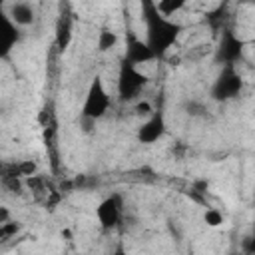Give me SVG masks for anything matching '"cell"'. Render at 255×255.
<instances>
[{"instance_id": "obj_1", "label": "cell", "mask_w": 255, "mask_h": 255, "mask_svg": "<svg viewBox=\"0 0 255 255\" xmlns=\"http://www.w3.org/2000/svg\"><path fill=\"white\" fill-rule=\"evenodd\" d=\"M141 20L145 22V42L151 48L155 60L163 58L183 32V24L163 16L155 0H141Z\"/></svg>"}, {"instance_id": "obj_2", "label": "cell", "mask_w": 255, "mask_h": 255, "mask_svg": "<svg viewBox=\"0 0 255 255\" xmlns=\"http://www.w3.org/2000/svg\"><path fill=\"white\" fill-rule=\"evenodd\" d=\"M147 82H149L147 74H143L137 66L122 60L120 72H118V100L122 104L135 102L141 90L147 86Z\"/></svg>"}, {"instance_id": "obj_3", "label": "cell", "mask_w": 255, "mask_h": 255, "mask_svg": "<svg viewBox=\"0 0 255 255\" xmlns=\"http://www.w3.org/2000/svg\"><path fill=\"white\" fill-rule=\"evenodd\" d=\"M110 106H112V100H110V94L104 86L102 76L92 78V82L88 86V92H86V98H84V104H82L80 118L98 122L108 114Z\"/></svg>"}, {"instance_id": "obj_4", "label": "cell", "mask_w": 255, "mask_h": 255, "mask_svg": "<svg viewBox=\"0 0 255 255\" xmlns=\"http://www.w3.org/2000/svg\"><path fill=\"white\" fill-rule=\"evenodd\" d=\"M243 78L241 74L235 70V66H221V72L217 74L211 90H209V98L213 102H229L241 96L243 92Z\"/></svg>"}, {"instance_id": "obj_5", "label": "cell", "mask_w": 255, "mask_h": 255, "mask_svg": "<svg viewBox=\"0 0 255 255\" xmlns=\"http://www.w3.org/2000/svg\"><path fill=\"white\" fill-rule=\"evenodd\" d=\"M247 42L241 40L233 30L225 28L221 32V38H219V44L215 48V56L213 60L221 66H235L241 58H243V50H245Z\"/></svg>"}, {"instance_id": "obj_6", "label": "cell", "mask_w": 255, "mask_h": 255, "mask_svg": "<svg viewBox=\"0 0 255 255\" xmlns=\"http://www.w3.org/2000/svg\"><path fill=\"white\" fill-rule=\"evenodd\" d=\"M155 60L151 48L147 46L145 40L137 38L133 30H128L126 32V52H124V62H129L133 66H141V64H147Z\"/></svg>"}, {"instance_id": "obj_7", "label": "cell", "mask_w": 255, "mask_h": 255, "mask_svg": "<svg viewBox=\"0 0 255 255\" xmlns=\"http://www.w3.org/2000/svg\"><path fill=\"white\" fill-rule=\"evenodd\" d=\"M20 42V28L12 22L0 0V60H6Z\"/></svg>"}, {"instance_id": "obj_8", "label": "cell", "mask_w": 255, "mask_h": 255, "mask_svg": "<svg viewBox=\"0 0 255 255\" xmlns=\"http://www.w3.org/2000/svg\"><path fill=\"white\" fill-rule=\"evenodd\" d=\"M163 135H165V116L159 110H155L151 116H147L135 133L137 141L143 145H151V143L159 141Z\"/></svg>"}, {"instance_id": "obj_9", "label": "cell", "mask_w": 255, "mask_h": 255, "mask_svg": "<svg viewBox=\"0 0 255 255\" xmlns=\"http://www.w3.org/2000/svg\"><path fill=\"white\" fill-rule=\"evenodd\" d=\"M96 217L104 229H114L122 217V197L118 193L104 197L96 207Z\"/></svg>"}, {"instance_id": "obj_10", "label": "cell", "mask_w": 255, "mask_h": 255, "mask_svg": "<svg viewBox=\"0 0 255 255\" xmlns=\"http://www.w3.org/2000/svg\"><path fill=\"white\" fill-rule=\"evenodd\" d=\"M8 16L12 18V22L18 28H26V26L34 24V20H36V12L30 2H14L8 8Z\"/></svg>"}, {"instance_id": "obj_11", "label": "cell", "mask_w": 255, "mask_h": 255, "mask_svg": "<svg viewBox=\"0 0 255 255\" xmlns=\"http://www.w3.org/2000/svg\"><path fill=\"white\" fill-rule=\"evenodd\" d=\"M72 36H74V24H72V18L64 16L58 20V26H56V46L60 52H64L70 44H72Z\"/></svg>"}, {"instance_id": "obj_12", "label": "cell", "mask_w": 255, "mask_h": 255, "mask_svg": "<svg viewBox=\"0 0 255 255\" xmlns=\"http://www.w3.org/2000/svg\"><path fill=\"white\" fill-rule=\"evenodd\" d=\"M118 42H120L118 32H114V30H110V28H104V30L98 32L96 48H98V52H110L112 48L118 46Z\"/></svg>"}, {"instance_id": "obj_13", "label": "cell", "mask_w": 255, "mask_h": 255, "mask_svg": "<svg viewBox=\"0 0 255 255\" xmlns=\"http://www.w3.org/2000/svg\"><path fill=\"white\" fill-rule=\"evenodd\" d=\"M187 4V0H157L155 2V6H157V10L163 14V16H173L175 12H179L183 6Z\"/></svg>"}, {"instance_id": "obj_14", "label": "cell", "mask_w": 255, "mask_h": 255, "mask_svg": "<svg viewBox=\"0 0 255 255\" xmlns=\"http://www.w3.org/2000/svg\"><path fill=\"white\" fill-rule=\"evenodd\" d=\"M20 231H22L20 221L8 219V221L0 223V241H10V239H14V237H16Z\"/></svg>"}, {"instance_id": "obj_15", "label": "cell", "mask_w": 255, "mask_h": 255, "mask_svg": "<svg viewBox=\"0 0 255 255\" xmlns=\"http://www.w3.org/2000/svg\"><path fill=\"white\" fill-rule=\"evenodd\" d=\"M223 213L217 209V207H207L205 211H203V223L207 225V227H219L221 223H223Z\"/></svg>"}, {"instance_id": "obj_16", "label": "cell", "mask_w": 255, "mask_h": 255, "mask_svg": "<svg viewBox=\"0 0 255 255\" xmlns=\"http://www.w3.org/2000/svg\"><path fill=\"white\" fill-rule=\"evenodd\" d=\"M155 110H153V104L149 102V100H137L135 104H133V114L135 116H141V118H147V116H151Z\"/></svg>"}, {"instance_id": "obj_17", "label": "cell", "mask_w": 255, "mask_h": 255, "mask_svg": "<svg viewBox=\"0 0 255 255\" xmlns=\"http://www.w3.org/2000/svg\"><path fill=\"white\" fill-rule=\"evenodd\" d=\"M205 106L197 100H191V102H185V114L191 116V118H197V116H205Z\"/></svg>"}, {"instance_id": "obj_18", "label": "cell", "mask_w": 255, "mask_h": 255, "mask_svg": "<svg viewBox=\"0 0 255 255\" xmlns=\"http://www.w3.org/2000/svg\"><path fill=\"white\" fill-rule=\"evenodd\" d=\"M2 185L12 193H22V177H2Z\"/></svg>"}, {"instance_id": "obj_19", "label": "cell", "mask_w": 255, "mask_h": 255, "mask_svg": "<svg viewBox=\"0 0 255 255\" xmlns=\"http://www.w3.org/2000/svg\"><path fill=\"white\" fill-rule=\"evenodd\" d=\"M243 251L249 253V255L255 253V239H253V237H245V239H243Z\"/></svg>"}, {"instance_id": "obj_20", "label": "cell", "mask_w": 255, "mask_h": 255, "mask_svg": "<svg viewBox=\"0 0 255 255\" xmlns=\"http://www.w3.org/2000/svg\"><path fill=\"white\" fill-rule=\"evenodd\" d=\"M8 219H12L10 209H8V207H4V205H0V223H4V221H8Z\"/></svg>"}, {"instance_id": "obj_21", "label": "cell", "mask_w": 255, "mask_h": 255, "mask_svg": "<svg viewBox=\"0 0 255 255\" xmlns=\"http://www.w3.org/2000/svg\"><path fill=\"white\" fill-rule=\"evenodd\" d=\"M62 237H68V239H70V237H72V233H70L68 229H64V231H62Z\"/></svg>"}]
</instances>
